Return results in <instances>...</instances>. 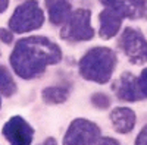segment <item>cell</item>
<instances>
[{
  "label": "cell",
  "mask_w": 147,
  "mask_h": 145,
  "mask_svg": "<svg viewBox=\"0 0 147 145\" xmlns=\"http://www.w3.org/2000/svg\"><path fill=\"white\" fill-rule=\"evenodd\" d=\"M0 92L5 97H10L16 92V84L6 66H0Z\"/></svg>",
  "instance_id": "14"
},
{
  "label": "cell",
  "mask_w": 147,
  "mask_h": 145,
  "mask_svg": "<svg viewBox=\"0 0 147 145\" xmlns=\"http://www.w3.org/2000/svg\"><path fill=\"white\" fill-rule=\"evenodd\" d=\"M0 106H2V100H0Z\"/></svg>",
  "instance_id": "22"
},
{
  "label": "cell",
  "mask_w": 147,
  "mask_h": 145,
  "mask_svg": "<svg viewBox=\"0 0 147 145\" xmlns=\"http://www.w3.org/2000/svg\"><path fill=\"white\" fill-rule=\"evenodd\" d=\"M2 132L10 145H31L34 138L32 126L21 116L10 117L5 123Z\"/></svg>",
  "instance_id": "7"
},
{
  "label": "cell",
  "mask_w": 147,
  "mask_h": 145,
  "mask_svg": "<svg viewBox=\"0 0 147 145\" xmlns=\"http://www.w3.org/2000/svg\"><path fill=\"white\" fill-rule=\"evenodd\" d=\"M40 145H57V142H56V139L55 138H47L44 142H41Z\"/></svg>",
  "instance_id": "21"
},
{
  "label": "cell",
  "mask_w": 147,
  "mask_h": 145,
  "mask_svg": "<svg viewBox=\"0 0 147 145\" xmlns=\"http://www.w3.org/2000/svg\"><path fill=\"white\" fill-rule=\"evenodd\" d=\"M91 12L87 9H78L69 15L65 25L60 31V35L65 40L71 41H88L93 38L94 29L90 23Z\"/></svg>",
  "instance_id": "4"
},
{
  "label": "cell",
  "mask_w": 147,
  "mask_h": 145,
  "mask_svg": "<svg viewBox=\"0 0 147 145\" xmlns=\"http://www.w3.org/2000/svg\"><path fill=\"white\" fill-rule=\"evenodd\" d=\"M0 40L5 44H10L13 40V34L9 31V28H0Z\"/></svg>",
  "instance_id": "17"
},
{
  "label": "cell",
  "mask_w": 147,
  "mask_h": 145,
  "mask_svg": "<svg viewBox=\"0 0 147 145\" xmlns=\"http://www.w3.org/2000/svg\"><path fill=\"white\" fill-rule=\"evenodd\" d=\"M137 88H138L141 100L143 98H147V67L143 69L140 76L137 78Z\"/></svg>",
  "instance_id": "16"
},
{
  "label": "cell",
  "mask_w": 147,
  "mask_h": 145,
  "mask_svg": "<svg viewBox=\"0 0 147 145\" xmlns=\"http://www.w3.org/2000/svg\"><path fill=\"white\" fill-rule=\"evenodd\" d=\"M43 23H44V12L40 7L38 2L27 0L25 3H22L15 9L13 15L9 19V28L13 32L24 34L41 28Z\"/></svg>",
  "instance_id": "3"
},
{
  "label": "cell",
  "mask_w": 147,
  "mask_h": 145,
  "mask_svg": "<svg viewBox=\"0 0 147 145\" xmlns=\"http://www.w3.org/2000/svg\"><path fill=\"white\" fill-rule=\"evenodd\" d=\"M46 7L53 25H62L71 15V5L68 0H46Z\"/></svg>",
  "instance_id": "12"
},
{
  "label": "cell",
  "mask_w": 147,
  "mask_h": 145,
  "mask_svg": "<svg viewBox=\"0 0 147 145\" xmlns=\"http://www.w3.org/2000/svg\"><path fill=\"white\" fill-rule=\"evenodd\" d=\"M62 59L60 47L46 37H28L16 43L10 56L15 74L24 79L40 76L47 66L56 65Z\"/></svg>",
  "instance_id": "1"
},
{
  "label": "cell",
  "mask_w": 147,
  "mask_h": 145,
  "mask_svg": "<svg viewBox=\"0 0 147 145\" xmlns=\"http://www.w3.org/2000/svg\"><path fill=\"white\" fill-rule=\"evenodd\" d=\"M116 67V54L109 47H94L80 60V74L84 79L106 84Z\"/></svg>",
  "instance_id": "2"
},
{
  "label": "cell",
  "mask_w": 147,
  "mask_h": 145,
  "mask_svg": "<svg viewBox=\"0 0 147 145\" xmlns=\"http://www.w3.org/2000/svg\"><path fill=\"white\" fill-rule=\"evenodd\" d=\"M110 122L118 134H129L137 122V116L131 108L116 107L110 112Z\"/></svg>",
  "instance_id": "11"
},
{
  "label": "cell",
  "mask_w": 147,
  "mask_h": 145,
  "mask_svg": "<svg viewBox=\"0 0 147 145\" xmlns=\"http://www.w3.org/2000/svg\"><path fill=\"white\" fill-rule=\"evenodd\" d=\"M100 139V129L87 119H75L63 136V145H96Z\"/></svg>",
  "instance_id": "5"
},
{
  "label": "cell",
  "mask_w": 147,
  "mask_h": 145,
  "mask_svg": "<svg viewBox=\"0 0 147 145\" xmlns=\"http://www.w3.org/2000/svg\"><path fill=\"white\" fill-rule=\"evenodd\" d=\"M136 145H147V125L141 129V132L138 134V136L136 139Z\"/></svg>",
  "instance_id": "18"
},
{
  "label": "cell",
  "mask_w": 147,
  "mask_h": 145,
  "mask_svg": "<svg viewBox=\"0 0 147 145\" xmlns=\"http://www.w3.org/2000/svg\"><path fill=\"white\" fill-rule=\"evenodd\" d=\"M119 45L131 63L143 65L147 62V40L138 29L125 28L121 35Z\"/></svg>",
  "instance_id": "6"
},
{
  "label": "cell",
  "mask_w": 147,
  "mask_h": 145,
  "mask_svg": "<svg viewBox=\"0 0 147 145\" xmlns=\"http://www.w3.org/2000/svg\"><path fill=\"white\" fill-rule=\"evenodd\" d=\"M7 6H9V0H0V13H3L7 9Z\"/></svg>",
  "instance_id": "20"
},
{
  "label": "cell",
  "mask_w": 147,
  "mask_h": 145,
  "mask_svg": "<svg viewBox=\"0 0 147 145\" xmlns=\"http://www.w3.org/2000/svg\"><path fill=\"white\" fill-rule=\"evenodd\" d=\"M122 18L116 10L106 7L100 12L99 15V21H100V37L103 40H110L119 32L121 27H122Z\"/></svg>",
  "instance_id": "10"
},
{
  "label": "cell",
  "mask_w": 147,
  "mask_h": 145,
  "mask_svg": "<svg viewBox=\"0 0 147 145\" xmlns=\"http://www.w3.org/2000/svg\"><path fill=\"white\" fill-rule=\"evenodd\" d=\"M96 145H121V144H119V141H116L113 138L106 136V138H100L99 141H97Z\"/></svg>",
  "instance_id": "19"
},
{
  "label": "cell",
  "mask_w": 147,
  "mask_h": 145,
  "mask_svg": "<svg viewBox=\"0 0 147 145\" xmlns=\"http://www.w3.org/2000/svg\"><path fill=\"white\" fill-rule=\"evenodd\" d=\"M43 100L49 104H60L65 103L69 97V90L65 87H47L41 92Z\"/></svg>",
  "instance_id": "13"
},
{
  "label": "cell",
  "mask_w": 147,
  "mask_h": 145,
  "mask_svg": "<svg viewBox=\"0 0 147 145\" xmlns=\"http://www.w3.org/2000/svg\"><path fill=\"white\" fill-rule=\"evenodd\" d=\"M115 95L122 101H138L141 100L138 88H137V78L129 72L122 74L118 81H115L113 87H112Z\"/></svg>",
  "instance_id": "9"
},
{
  "label": "cell",
  "mask_w": 147,
  "mask_h": 145,
  "mask_svg": "<svg viewBox=\"0 0 147 145\" xmlns=\"http://www.w3.org/2000/svg\"><path fill=\"white\" fill-rule=\"evenodd\" d=\"M106 6L116 10L122 18L137 19L147 15V2L146 0H100Z\"/></svg>",
  "instance_id": "8"
},
{
  "label": "cell",
  "mask_w": 147,
  "mask_h": 145,
  "mask_svg": "<svg viewBox=\"0 0 147 145\" xmlns=\"http://www.w3.org/2000/svg\"><path fill=\"white\" fill-rule=\"evenodd\" d=\"M91 104L96 107V108H99V110H106V108L110 107V98L103 94V92H96L91 95V98H90Z\"/></svg>",
  "instance_id": "15"
}]
</instances>
